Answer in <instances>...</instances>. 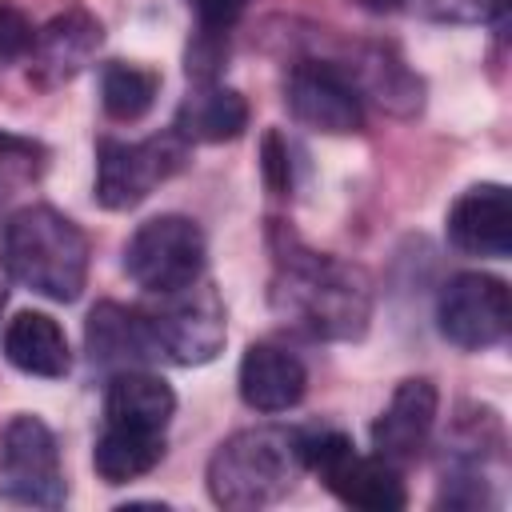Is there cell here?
<instances>
[{
    "mask_svg": "<svg viewBox=\"0 0 512 512\" xmlns=\"http://www.w3.org/2000/svg\"><path fill=\"white\" fill-rule=\"evenodd\" d=\"M436 408H440V392L428 376H408L396 384V392L388 396L384 412L372 420V448L376 456H384L388 464H408L424 452L432 424H436Z\"/></svg>",
    "mask_w": 512,
    "mask_h": 512,
    "instance_id": "12",
    "label": "cell"
},
{
    "mask_svg": "<svg viewBox=\"0 0 512 512\" xmlns=\"http://www.w3.org/2000/svg\"><path fill=\"white\" fill-rule=\"evenodd\" d=\"M84 348H88V364L108 376L128 372V368H148L160 356L144 308H124L116 300H100L88 312Z\"/></svg>",
    "mask_w": 512,
    "mask_h": 512,
    "instance_id": "14",
    "label": "cell"
},
{
    "mask_svg": "<svg viewBox=\"0 0 512 512\" xmlns=\"http://www.w3.org/2000/svg\"><path fill=\"white\" fill-rule=\"evenodd\" d=\"M260 172H264L268 192L288 196V188H292V160H288V140H284L280 132H264V144H260Z\"/></svg>",
    "mask_w": 512,
    "mask_h": 512,
    "instance_id": "25",
    "label": "cell"
},
{
    "mask_svg": "<svg viewBox=\"0 0 512 512\" xmlns=\"http://www.w3.org/2000/svg\"><path fill=\"white\" fill-rule=\"evenodd\" d=\"M44 168H48V148L40 140L16 136V132H0V204L20 184L40 180Z\"/></svg>",
    "mask_w": 512,
    "mask_h": 512,
    "instance_id": "22",
    "label": "cell"
},
{
    "mask_svg": "<svg viewBox=\"0 0 512 512\" xmlns=\"http://www.w3.org/2000/svg\"><path fill=\"white\" fill-rule=\"evenodd\" d=\"M300 448H304V472H316L324 480V488L344 500L348 508H364V512H396L408 504L400 468L388 464L384 456H360L356 444L328 428V432H300Z\"/></svg>",
    "mask_w": 512,
    "mask_h": 512,
    "instance_id": "5",
    "label": "cell"
},
{
    "mask_svg": "<svg viewBox=\"0 0 512 512\" xmlns=\"http://www.w3.org/2000/svg\"><path fill=\"white\" fill-rule=\"evenodd\" d=\"M164 460V432H136L120 424H104L92 448V468L104 484H128L148 476Z\"/></svg>",
    "mask_w": 512,
    "mask_h": 512,
    "instance_id": "20",
    "label": "cell"
},
{
    "mask_svg": "<svg viewBox=\"0 0 512 512\" xmlns=\"http://www.w3.org/2000/svg\"><path fill=\"white\" fill-rule=\"evenodd\" d=\"M188 156H192V144L176 128L156 132V136L136 140V144L104 136L96 144V184H92V196L108 212H128V208L144 204L156 184H164L176 172H184Z\"/></svg>",
    "mask_w": 512,
    "mask_h": 512,
    "instance_id": "4",
    "label": "cell"
},
{
    "mask_svg": "<svg viewBox=\"0 0 512 512\" xmlns=\"http://www.w3.org/2000/svg\"><path fill=\"white\" fill-rule=\"evenodd\" d=\"M88 236L52 204H24L4 220V268L24 288L72 304L88 284Z\"/></svg>",
    "mask_w": 512,
    "mask_h": 512,
    "instance_id": "3",
    "label": "cell"
},
{
    "mask_svg": "<svg viewBox=\"0 0 512 512\" xmlns=\"http://www.w3.org/2000/svg\"><path fill=\"white\" fill-rule=\"evenodd\" d=\"M104 44V28L92 12L84 8H72L64 16H52L36 36H32V48H28V80L44 92L76 80L92 56L100 52Z\"/></svg>",
    "mask_w": 512,
    "mask_h": 512,
    "instance_id": "11",
    "label": "cell"
},
{
    "mask_svg": "<svg viewBox=\"0 0 512 512\" xmlns=\"http://www.w3.org/2000/svg\"><path fill=\"white\" fill-rule=\"evenodd\" d=\"M188 12L196 16V28L200 32H232V24L248 12L252 0H184Z\"/></svg>",
    "mask_w": 512,
    "mask_h": 512,
    "instance_id": "26",
    "label": "cell"
},
{
    "mask_svg": "<svg viewBox=\"0 0 512 512\" xmlns=\"http://www.w3.org/2000/svg\"><path fill=\"white\" fill-rule=\"evenodd\" d=\"M204 232L192 216L180 212H164L144 220L128 244H124V272L132 284H140L144 292L160 296V292H176L192 280L204 276Z\"/></svg>",
    "mask_w": 512,
    "mask_h": 512,
    "instance_id": "7",
    "label": "cell"
},
{
    "mask_svg": "<svg viewBox=\"0 0 512 512\" xmlns=\"http://www.w3.org/2000/svg\"><path fill=\"white\" fill-rule=\"evenodd\" d=\"M4 296H8V292H4V272H0V308H4Z\"/></svg>",
    "mask_w": 512,
    "mask_h": 512,
    "instance_id": "28",
    "label": "cell"
},
{
    "mask_svg": "<svg viewBox=\"0 0 512 512\" xmlns=\"http://www.w3.org/2000/svg\"><path fill=\"white\" fill-rule=\"evenodd\" d=\"M0 500L24 508H60L68 500L60 444L40 416H12L0 432Z\"/></svg>",
    "mask_w": 512,
    "mask_h": 512,
    "instance_id": "8",
    "label": "cell"
},
{
    "mask_svg": "<svg viewBox=\"0 0 512 512\" xmlns=\"http://www.w3.org/2000/svg\"><path fill=\"white\" fill-rule=\"evenodd\" d=\"M356 8H364V12H392V8H400L404 0H352Z\"/></svg>",
    "mask_w": 512,
    "mask_h": 512,
    "instance_id": "27",
    "label": "cell"
},
{
    "mask_svg": "<svg viewBox=\"0 0 512 512\" xmlns=\"http://www.w3.org/2000/svg\"><path fill=\"white\" fill-rule=\"evenodd\" d=\"M172 128L188 144H224V140H236L248 128V100L236 88H224L220 80L192 84L188 96L176 108Z\"/></svg>",
    "mask_w": 512,
    "mask_h": 512,
    "instance_id": "18",
    "label": "cell"
},
{
    "mask_svg": "<svg viewBox=\"0 0 512 512\" xmlns=\"http://www.w3.org/2000/svg\"><path fill=\"white\" fill-rule=\"evenodd\" d=\"M304 476L300 432L284 424H256L232 432L208 456V496L224 512H260L280 504Z\"/></svg>",
    "mask_w": 512,
    "mask_h": 512,
    "instance_id": "2",
    "label": "cell"
},
{
    "mask_svg": "<svg viewBox=\"0 0 512 512\" xmlns=\"http://www.w3.org/2000/svg\"><path fill=\"white\" fill-rule=\"evenodd\" d=\"M4 356L12 368H20L24 376H40V380H60L72 368V352H68V336L64 328L48 316V312H16L4 328Z\"/></svg>",
    "mask_w": 512,
    "mask_h": 512,
    "instance_id": "19",
    "label": "cell"
},
{
    "mask_svg": "<svg viewBox=\"0 0 512 512\" xmlns=\"http://www.w3.org/2000/svg\"><path fill=\"white\" fill-rule=\"evenodd\" d=\"M176 416V392L164 376L148 368H128L108 376L104 388V424L136 428V432H168Z\"/></svg>",
    "mask_w": 512,
    "mask_h": 512,
    "instance_id": "17",
    "label": "cell"
},
{
    "mask_svg": "<svg viewBox=\"0 0 512 512\" xmlns=\"http://www.w3.org/2000/svg\"><path fill=\"white\" fill-rule=\"evenodd\" d=\"M448 240L464 256L504 260L512 252V196L504 184H472L448 208Z\"/></svg>",
    "mask_w": 512,
    "mask_h": 512,
    "instance_id": "13",
    "label": "cell"
},
{
    "mask_svg": "<svg viewBox=\"0 0 512 512\" xmlns=\"http://www.w3.org/2000/svg\"><path fill=\"white\" fill-rule=\"evenodd\" d=\"M356 84L360 100H372L388 116H416L424 108V80L404 64V56L388 44H360L352 56L336 60Z\"/></svg>",
    "mask_w": 512,
    "mask_h": 512,
    "instance_id": "15",
    "label": "cell"
},
{
    "mask_svg": "<svg viewBox=\"0 0 512 512\" xmlns=\"http://www.w3.org/2000/svg\"><path fill=\"white\" fill-rule=\"evenodd\" d=\"M236 384H240V400L252 412L272 416V412H288V408H296L304 400L308 372H304L296 352L260 340V344H248V352L240 356Z\"/></svg>",
    "mask_w": 512,
    "mask_h": 512,
    "instance_id": "16",
    "label": "cell"
},
{
    "mask_svg": "<svg viewBox=\"0 0 512 512\" xmlns=\"http://www.w3.org/2000/svg\"><path fill=\"white\" fill-rule=\"evenodd\" d=\"M152 340L160 348V356L176 360V364H208L224 352L228 340V312L224 300L216 292V284L208 276L176 288V292H160L152 308H144Z\"/></svg>",
    "mask_w": 512,
    "mask_h": 512,
    "instance_id": "6",
    "label": "cell"
},
{
    "mask_svg": "<svg viewBox=\"0 0 512 512\" xmlns=\"http://www.w3.org/2000/svg\"><path fill=\"white\" fill-rule=\"evenodd\" d=\"M416 16L440 20V24H484L504 16L508 0H408Z\"/></svg>",
    "mask_w": 512,
    "mask_h": 512,
    "instance_id": "23",
    "label": "cell"
},
{
    "mask_svg": "<svg viewBox=\"0 0 512 512\" xmlns=\"http://www.w3.org/2000/svg\"><path fill=\"white\" fill-rule=\"evenodd\" d=\"M32 36H36L32 20H28V16H24L16 4L0 0V68H8L12 60L28 56V48H32Z\"/></svg>",
    "mask_w": 512,
    "mask_h": 512,
    "instance_id": "24",
    "label": "cell"
},
{
    "mask_svg": "<svg viewBox=\"0 0 512 512\" xmlns=\"http://www.w3.org/2000/svg\"><path fill=\"white\" fill-rule=\"evenodd\" d=\"M272 312L316 340H360L372 324V280L360 264L312 252L300 240L276 244V272L268 288Z\"/></svg>",
    "mask_w": 512,
    "mask_h": 512,
    "instance_id": "1",
    "label": "cell"
},
{
    "mask_svg": "<svg viewBox=\"0 0 512 512\" xmlns=\"http://www.w3.org/2000/svg\"><path fill=\"white\" fill-rule=\"evenodd\" d=\"M160 96V72L144 68V64H124V60H112L104 64L100 72V104L112 120L120 124H132L140 120Z\"/></svg>",
    "mask_w": 512,
    "mask_h": 512,
    "instance_id": "21",
    "label": "cell"
},
{
    "mask_svg": "<svg viewBox=\"0 0 512 512\" xmlns=\"http://www.w3.org/2000/svg\"><path fill=\"white\" fill-rule=\"evenodd\" d=\"M288 116L324 136H348L364 124V100L348 72L328 56H304L284 76Z\"/></svg>",
    "mask_w": 512,
    "mask_h": 512,
    "instance_id": "10",
    "label": "cell"
},
{
    "mask_svg": "<svg viewBox=\"0 0 512 512\" xmlns=\"http://www.w3.org/2000/svg\"><path fill=\"white\" fill-rule=\"evenodd\" d=\"M508 284L488 272H456L436 296V328L460 352H484L508 336Z\"/></svg>",
    "mask_w": 512,
    "mask_h": 512,
    "instance_id": "9",
    "label": "cell"
}]
</instances>
